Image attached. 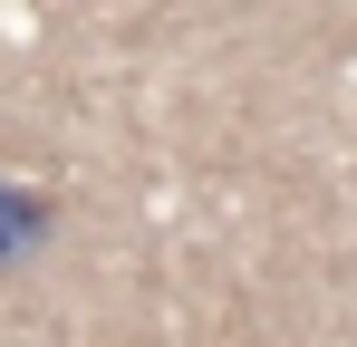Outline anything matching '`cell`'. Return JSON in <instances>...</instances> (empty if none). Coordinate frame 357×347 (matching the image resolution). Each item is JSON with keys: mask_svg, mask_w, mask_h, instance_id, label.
Masks as SVG:
<instances>
[{"mask_svg": "<svg viewBox=\"0 0 357 347\" xmlns=\"http://www.w3.org/2000/svg\"><path fill=\"white\" fill-rule=\"evenodd\" d=\"M49 241H59V203H49L39 183H10V174H0V270L39 261Z\"/></svg>", "mask_w": 357, "mask_h": 347, "instance_id": "obj_1", "label": "cell"}, {"mask_svg": "<svg viewBox=\"0 0 357 347\" xmlns=\"http://www.w3.org/2000/svg\"><path fill=\"white\" fill-rule=\"evenodd\" d=\"M241 10H261V0H241Z\"/></svg>", "mask_w": 357, "mask_h": 347, "instance_id": "obj_2", "label": "cell"}]
</instances>
